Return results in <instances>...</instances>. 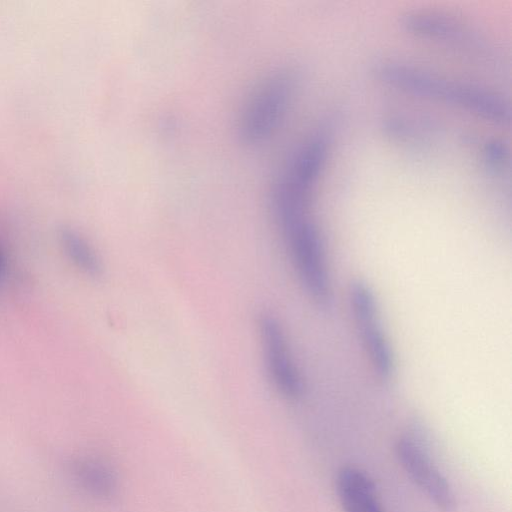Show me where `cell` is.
<instances>
[{
    "mask_svg": "<svg viewBox=\"0 0 512 512\" xmlns=\"http://www.w3.org/2000/svg\"><path fill=\"white\" fill-rule=\"evenodd\" d=\"M485 160L493 170H502L508 161V149L503 143L498 141L490 142L486 145Z\"/></svg>",
    "mask_w": 512,
    "mask_h": 512,
    "instance_id": "cell-12",
    "label": "cell"
},
{
    "mask_svg": "<svg viewBox=\"0 0 512 512\" xmlns=\"http://www.w3.org/2000/svg\"><path fill=\"white\" fill-rule=\"evenodd\" d=\"M59 237L64 253L75 267L91 278L103 275L104 266L98 253L82 235L65 227Z\"/></svg>",
    "mask_w": 512,
    "mask_h": 512,
    "instance_id": "cell-11",
    "label": "cell"
},
{
    "mask_svg": "<svg viewBox=\"0 0 512 512\" xmlns=\"http://www.w3.org/2000/svg\"><path fill=\"white\" fill-rule=\"evenodd\" d=\"M335 489L343 512H384L373 480L360 468H340Z\"/></svg>",
    "mask_w": 512,
    "mask_h": 512,
    "instance_id": "cell-9",
    "label": "cell"
},
{
    "mask_svg": "<svg viewBox=\"0 0 512 512\" xmlns=\"http://www.w3.org/2000/svg\"><path fill=\"white\" fill-rule=\"evenodd\" d=\"M257 327L270 381L284 398L299 399L303 395L304 384L281 322L271 313H262L258 317Z\"/></svg>",
    "mask_w": 512,
    "mask_h": 512,
    "instance_id": "cell-7",
    "label": "cell"
},
{
    "mask_svg": "<svg viewBox=\"0 0 512 512\" xmlns=\"http://www.w3.org/2000/svg\"><path fill=\"white\" fill-rule=\"evenodd\" d=\"M400 23L410 33L452 46L487 63L496 57L494 47L483 34L448 15L413 10L402 14Z\"/></svg>",
    "mask_w": 512,
    "mask_h": 512,
    "instance_id": "cell-6",
    "label": "cell"
},
{
    "mask_svg": "<svg viewBox=\"0 0 512 512\" xmlns=\"http://www.w3.org/2000/svg\"><path fill=\"white\" fill-rule=\"evenodd\" d=\"M374 73L384 83L403 91L442 101L500 125L511 119L509 104L495 92L468 82L452 80L398 61L383 60Z\"/></svg>",
    "mask_w": 512,
    "mask_h": 512,
    "instance_id": "cell-1",
    "label": "cell"
},
{
    "mask_svg": "<svg viewBox=\"0 0 512 512\" xmlns=\"http://www.w3.org/2000/svg\"><path fill=\"white\" fill-rule=\"evenodd\" d=\"M7 274V260L5 254L0 247V282L6 277Z\"/></svg>",
    "mask_w": 512,
    "mask_h": 512,
    "instance_id": "cell-13",
    "label": "cell"
},
{
    "mask_svg": "<svg viewBox=\"0 0 512 512\" xmlns=\"http://www.w3.org/2000/svg\"><path fill=\"white\" fill-rule=\"evenodd\" d=\"M350 310L362 346L377 377L390 381L395 373V358L384 331L379 305L374 291L363 280H356L349 288Z\"/></svg>",
    "mask_w": 512,
    "mask_h": 512,
    "instance_id": "cell-5",
    "label": "cell"
},
{
    "mask_svg": "<svg viewBox=\"0 0 512 512\" xmlns=\"http://www.w3.org/2000/svg\"><path fill=\"white\" fill-rule=\"evenodd\" d=\"M67 471L77 487L95 498L108 499L117 488L111 467L95 456L81 455L72 458L67 463Z\"/></svg>",
    "mask_w": 512,
    "mask_h": 512,
    "instance_id": "cell-10",
    "label": "cell"
},
{
    "mask_svg": "<svg viewBox=\"0 0 512 512\" xmlns=\"http://www.w3.org/2000/svg\"><path fill=\"white\" fill-rule=\"evenodd\" d=\"M280 231L304 290L316 305L329 307L333 292L318 228L305 217Z\"/></svg>",
    "mask_w": 512,
    "mask_h": 512,
    "instance_id": "cell-4",
    "label": "cell"
},
{
    "mask_svg": "<svg viewBox=\"0 0 512 512\" xmlns=\"http://www.w3.org/2000/svg\"><path fill=\"white\" fill-rule=\"evenodd\" d=\"M296 76L289 69L275 70L251 91L240 111L237 130L246 145H259L279 127L291 103Z\"/></svg>",
    "mask_w": 512,
    "mask_h": 512,
    "instance_id": "cell-3",
    "label": "cell"
},
{
    "mask_svg": "<svg viewBox=\"0 0 512 512\" xmlns=\"http://www.w3.org/2000/svg\"><path fill=\"white\" fill-rule=\"evenodd\" d=\"M329 152V136L318 133L292 157L278 177L271 208L279 228L307 217L312 192Z\"/></svg>",
    "mask_w": 512,
    "mask_h": 512,
    "instance_id": "cell-2",
    "label": "cell"
},
{
    "mask_svg": "<svg viewBox=\"0 0 512 512\" xmlns=\"http://www.w3.org/2000/svg\"><path fill=\"white\" fill-rule=\"evenodd\" d=\"M394 452L408 477L440 512L455 511L452 486L417 440L407 435L399 437Z\"/></svg>",
    "mask_w": 512,
    "mask_h": 512,
    "instance_id": "cell-8",
    "label": "cell"
}]
</instances>
